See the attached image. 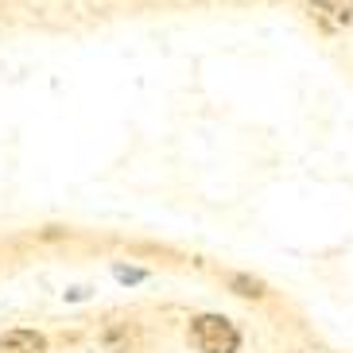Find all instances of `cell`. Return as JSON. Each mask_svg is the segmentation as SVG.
<instances>
[{
	"instance_id": "obj_1",
	"label": "cell",
	"mask_w": 353,
	"mask_h": 353,
	"mask_svg": "<svg viewBox=\"0 0 353 353\" xmlns=\"http://www.w3.org/2000/svg\"><path fill=\"white\" fill-rule=\"evenodd\" d=\"M190 342H194L198 353H237L241 334L237 326L221 314H198L190 322Z\"/></svg>"
},
{
	"instance_id": "obj_2",
	"label": "cell",
	"mask_w": 353,
	"mask_h": 353,
	"mask_svg": "<svg viewBox=\"0 0 353 353\" xmlns=\"http://www.w3.org/2000/svg\"><path fill=\"white\" fill-rule=\"evenodd\" d=\"M307 8L322 28H345L353 20V0H311Z\"/></svg>"
},
{
	"instance_id": "obj_3",
	"label": "cell",
	"mask_w": 353,
	"mask_h": 353,
	"mask_svg": "<svg viewBox=\"0 0 353 353\" xmlns=\"http://www.w3.org/2000/svg\"><path fill=\"white\" fill-rule=\"evenodd\" d=\"M0 353H47V338L39 330H8L0 338Z\"/></svg>"
},
{
	"instance_id": "obj_4",
	"label": "cell",
	"mask_w": 353,
	"mask_h": 353,
	"mask_svg": "<svg viewBox=\"0 0 353 353\" xmlns=\"http://www.w3.org/2000/svg\"><path fill=\"white\" fill-rule=\"evenodd\" d=\"M233 288H241V295H260V283L245 280V276H233Z\"/></svg>"
}]
</instances>
